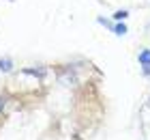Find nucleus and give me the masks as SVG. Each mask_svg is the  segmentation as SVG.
Wrapping results in <instances>:
<instances>
[{
	"instance_id": "obj_3",
	"label": "nucleus",
	"mask_w": 150,
	"mask_h": 140,
	"mask_svg": "<svg viewBox=\"0 0 150 140\" xmlns=\"http://www.w3.org/2000/svg\"><path fill=\"white\" fill-rule=\"evenodd\" d=\"M125 30H127L125 26H118V28H116V32H118V34H125Z\"/></svg>"
},
{
	"instance_id": "obj_2",
	"label": "nucleus",
	"mask_w": 150,
	"mask_h": 140,
	"mask_svg": "<svg viewBox=\"0 0 150 140\" xmlns=\"http://www.w3.org/2000/svg\"><path fill=\"white\" fill-rule=\"evenodd\" d=\"M114 17H116V19H122V17H127V11H118Z\"/></svg>"
},
{
	"instance_id": "obj_4",
	"label": "nucleus",
	"mask_w": 150,
	"mask_h": 140,
	"mask_svg": "<svg viewBox=\"0 0 150 140\" xmlns=\"http://www.w3.org/2000/svg\"><path fill=\"white\" fill-rule=\"evenodd\" d=\"M2 108H4V99L0 97V110H2Z\"/></svg>"
},
{
	"instance_id": "obj_1",
	"label": "nucleus",
	"mask_w": 150,
	"mask_h": 140,
	"mask_svg": "<svg viewBox=\"0 0 150 140\" xmlns=\"http://www.w3.org/2000/svg\"><path fill=\"white\" fill-rule=\"evenodd\" d=\"M139 62H142V65H146V67H150V52L148 50L139 54Z\"/></svg>"
}]
</instances>
